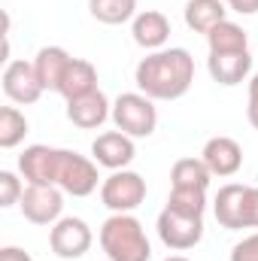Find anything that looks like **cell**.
Listing matches in <instances>:
<instances>
[{"instance_id":"6da1fadb","label":"cell","mask_w":258,"mask_h":261,"mask_svg":"<svg viewBox=\"0 0 258 261\" xmlns=\"http://www.w3.org/2000/svg\"><path fill=\"white\" fill-rule=\"evenodd\" d=\"M137 91H143L152 100H179L189 94L194 82V58L189 49H158L140 58L134 70Z\"/></svg>"},{"instance_id":"7a4b0ae2","label":"cell","mask_w":258,"mask_h":261,"mask_svg":"<svg viewBox=\"0 0 258 261\" xmlns=\"http://www.w3.org/2000/svg\"><path fill=\"white\" fill-rule=\"evenodd\" d=\"M100 249L110 261H149L152 243L146 237L143 222L134 213H113L97 231Z\"/></svg>"},{"instance_id":"3957f363","label":"cell","mask_w":258,"mask_h":261,"mask_svg":"<svg viewBox=\"0 0 258 261\" xmlns=\"http://www.w3.org/2000/svg\"><path fill=\"white\" fill-rule=\"evenodd\" d=\"M113 125L125 130L134 140L152 137L158 128V110L155 100L146 97L143 91H125L113 100Z\"/></svg>"},{"instance_id":"277c9868","label":"cell","mask_w":258,"mask_h":261,"mask_svg":"<svg viewBox=\"0 0 258 261\" xmlns=\"http://www.w3.org/2000/svg\"><path fill=\"white\" fill-rule=\"evenodd\" d=\"M97 161L88 155H79L73 149H61L58 155V170H55V186L73 197H88L100 189V173H97Z\"/></svg>"},{"instance_id":"5b68a950","label":"cell","mask_w":258,"mask_h":261,"mask_svg":"<svg viewBox=\"0 0 258 261\" xmlns=\"http://www.w3.org/2000/svg\"><path fill=\"white\" fill-rule=\"evenodd\" d=\"M155 228H158V240L173 252L194 249L203 240V216L183 213V210H173V206H164L158 213Z\"/></svg>"},{"instance_id":"8992f818","label":"cell","mask_w":258,"mask_h":261,"mask_svg":"<svg viewBox=\"0 0 258 261\" xmlns=\"http://www.w3.org/2000/svg\"><path fill=\"white\" fill-rule=\"evenodd\" d=\"M146 200V179L137 170H113L100 182V203L110 213H134Z\"/></svg>"},{"instance_id":"52a82bcc","label":"cell","mask_w":258,"mask_h":261,"mask_svg":"<svg viewBox=\"0 0 258 261\" xmlns=\"http://www.w3.org/2000/svg\"><path fill=\"white\" fill-rule=\"evenodd\" d=\"M94 243L91 225L79 216H61L52 228H49V249L64 261L82 258Z\"/></svg>"},{"instance_id":"ba28073f","label":"cell","mask_w":258,"mask_h":261,"mask_svg":"<svg viewBox=\"0 0 258 261\" xmlns=\"http://www.w3.org/2000/svg\"><path fill=\"white\" fill-rule=\"evenodd\" d=\"M18 210L31 225L52 228L64 216V192L58 186H34V182H28L24 195L18 200Z\"/></svg>"},{"instance_id":"9c48e42d","label":"cell","mask_w":258,"mask_h":261,"mask_svg":"<svg viewBox=\"0 0 258 261\" xmlns=\"http://www.w3.org/2000/svg\"><path fill=\"white\" fill-rule=\"evenodd\" d=\"M0 82H3V94L12 103H18V107L37 103L43 97V91H46L40 76H37V70H34V61H21V58H12L9 64L3 67Z\"/></svg>"},{"instance_id":"30bf717a","label":"cell","mask_w":258,"mask_h":261,"mask_svg":"<svg viewBox=\"0 0 258 261\" xmlns=\"http://www.w3.org/2000/svg\"><path fill=\"white\" fill-rule=\"evenodd\" d=\"M91 158L107 170H128L137 158V143L125 130H104L91 143Z\"/></svg>"},{"instance_id":"8fae6325","label":"cell","mask_w":258,"mask_h":261,"mask_svg":"<svg viewBox=\"0 0 258 261\" xmlns=\"http://www.w3.org/2000/svg\"><path fill=\"white\" fill-rule=\"evenodd\" d=\"M200 158H203V164L210 167L213 176L228 179V176H234V173L243 167V146H240L234 137L219 134V137H210V140L203 143Z\"/></svg>"},{"instance_id":"7c38bea8","label":"cell","mask_w":258,"mask_h":261,"mask_svg":"<svg viewBox=\"0 0 258 261\" xmlns=\"http://www.w3.org/2000/svg\"><path fill=\"white\" fill-rule=\"evenodd\" d=\"M58 155L61 149L46 146V143H34L18 155V173L24 176V182L34 186H55V170H58Z\"/></svg>"},{"instance_id":"4fadbf2b","label":"cell","mask_w":258,"mask_h":261,"mask_svg":"<svg viewBox=\"0 0 258 261\" xmlns=\"http://www.w3.org/2000/svg\"><path fill=\"white\" fill-rule=\"evenodd\" d=\"M246 195H249V186H243V182H225L216 192L213 216L222 228H228V231L246 228Z\"/></svg>"},{"instance_id":"5bb4252c","label":"cell","mask_w":258,"mask_h":261,"mask_svg":"<svg viewBox=\"0 0 258 261\" xmlns=\"http://www.w3.org/2000/svg\"><path fill=\"white\" fill-rule=\"evenodd\" d=\"M67 119L79 130H97L107 119H113V103L100 88H94L82 97L67 100Z\"/></svg>"},{"instance_id":"9a60e30c","label":"cell","mask_w":258,"mask_h":261,"mask_svg":"<svg viewBox=\"0 0 258 261\" xmlns=\"http://www.w3.org/2000/svg\"><path fill=\"white\" fill-rule=\"evenodd\" d=\"M131 34H134V43L146 52H158V49H167V40H170V18L161 12V9H143L134 15L131 21Z\"/></svg>"},{"instance_id":"2e32d148","label":"cell","mask_w":258,"mask_h":261,"mask_svg":"<svg viewBox=\"0 0 258 261\" xmlns=\"http://www.w3.org/2000/svg\"><path fill=\"white\" fill-rule=\"evenodd\" d=\"M207 70H210L213 82L234 88V85L246 82V76L252 73V52L249 49H243V52H210Z\"/></svg>"},{"instance_id":"e0dca14e","label":"cell","mask_w":258,"mask_h":261,"mask_svg":"<svg viewBox=\"0 0 258 261\" xmlns=\"http://www.w3.org/2000/svg\"><path fill=\"white\" fill-rule=\"evenodd\" d=\"M70 61H73V55H70L67 49H61V46H43V49L37 52L34 70H37V76H40V82H43L46 91H55V94H58L61 79H64Z\"/></svg>"},{"instance_id":"ac0fdd59","label":"cell","mask_w":258,"mask_h":261,"mask_svg":"<svg viewBox=\"0 0 258 261\" xmlns=\"http://www.w3.org/2000/svg\"><path fill=\"white\" fill-rule=\"evenodd\" d=\"M228 12H231V9H228L225 0H189L186 9H183V18H186L189 31L207 37L216 24H222V21L228 18Z\"/></svg>"},{"instance_id":"d6986e66","label":"cell","mask_w":258,"mask_h":261,"mask_svg":"<svg viewBox=\"0 0 258 261\" xmlns=\"http://www.w3.org/2000/svg\"><path fill=\"white\" fill-rule=\"evenodd\" d=\"M210 167L203 164V158H179L170 167V189H192V192H207L210 189Z\"/></svg>"},{"instance_id":"ffe728a7","label":"cell","mask_w":258,"mask_h":261,"mask_svg":"<svg viewBox=\"0 0 258 261\" xmlns=\"http://www.w3.org/2000/svg\"><path fill=\"white\" fill-rule=\"evenodd\" d=\"M94 88H97V67L91 61H85V58H73L64 73V79H61L58 94L64 100H73V97H82V94H88Z\"/></svg>"},{"instance_id":"44dd1931","label":"cell","mask_w":258,"mask_h":261,"mask_svg":"<svg viewBox=\"0 0 258 261\" xmlns=\"http://www.w3.org/2000/svg\"><path fill=\"white\" fill-rule=\"evenodd\" d=\"M207 46H210V52H243V49H249V34L237 21L225 18L222 24H216L207 34Z\"/></svg>"},{"instance_id":"7402d4cb","label":"cell","mask_w":258,"mask_h":261,"mask_svg":"<svg viewBox=\"0 0 258 261\" xmlns=\"http://www.w3.org/2000/svg\"><path fill=\"white\" fill-rule=\"evenodd\" d=\"M88 12L100 24H125L137 15V0H88Z\"/></svg>"},{"instance_id":"603a6c76","label":"cell","mask_w":258,"mask_h":261,"mask_svg":"<svg viewBox=\"0 0 258 261\" xmlns=\"http://www.w3.org/2000/svg\"><path fill=\"white\" fill-rule=\"evenodd\" d=\"M28 119L18 107H3L0 110V149H15L28 137Z\"/></svg>"},{"instance_id":"cb8c5ba5","label":"cell","mask_w":258,"mask_h":261,"mask_svg":"<svg viewBox=\"0 0 258 261\" xmlns=\"http://www.w3.org/2000/svg\"><path fill=\"white\" fill-rule=\"evenodd\" d=\"M167 206L183 210V213H194V216H203V210H207V192L170 189V195H167Z\"/></svg>"},{"instance_id":"d4e9b609","label":"cell","mask_w":258,"mask_h":261,"mask_svg":"<svg viewBox=\"0 0 258 261\" xmlns=\"http://www.w3.org/2000/svg\"><path fill=\"white\" fill-rule=\"evenodd\" d=\"M21 195H24V182L18 179V173L0 170V206H3V210L15 206V203L21 200Z\"/></svg>"},{"instance_id":"484cf974","label":"cell","mask_w":258,"mask_h":261,"mask_svg":"<svg viewBox=\"0 0 258 261\" xmlns=\"http://www.w3.org/2000/svg\"><path fill=\"white\" fill-rule=\"evenodd\" d=\"M231 261H258V231L249 234V237H243L240 243H234Z\"/></svg>"},{"instance_id":"4316f807","label":"cell","mask_w":258,"mask_h":261,"mask_svg":"<svg viewBox=\"0 0 258 261\" xmlns=\"http://www.w3.org/2000/svg\"><path fill=\"white\" fill-rule=\"evenodd\" d=\"M246 94H249V100H246V122L258 130V73H252V76H249Z\"/></svg>"},{"instance_id":"83f0119b","label":"cell","mask_w":258,"mask_h":261,"mask_svg":"<svg viewBox=\"0 0 258 261\" xmlns=\"http://www.w3.org/2000/svg\"><path fill=\"white\" fill-rule=\"evenodd\" d=\"M246 228H258V186H249L246 195Z\"/></svg>"},{"instance_id":"f1b7e54d","label":"cell","mask_w":258,"mask_h":261,"mask_svg":"<svg viewBox=\"0 0 258 261\" xmlns=\"http://www.w3.org/2000/svg\"><path fill=\"white\" fill-rule=\"evenodd\" d=\"M225 3H228V9L237 12V15H255L258 12V0H225Z\"/></svg>"},{"instance_id":"f546056e","label":"cell","mask_w":258,"mask_h":261,"mask_svg":"<svg viewBox=\"0 0 258 261\" xmlns=\"http://www.w3.org/2000/svg\"><path fill=\"white\" fill-rule=\"evenodd\" d=\"M0 261H34L31 252H24L21 246H3L0 249Z\"/></svg>"},{"instance_id":"4dcf8cb0","label":"cell","mask_w":258,"mask_h":261,"mask_svg":"<svg viewBox=\"0 0 258 261\" xmlns=\"http://www.w3.org/2000/svg\"><path fill=\"white\" fill-rule=\"evenodd\" d=\"M164 261H192V258H186V255H167Z\"/></svg>"}]
</instances>
